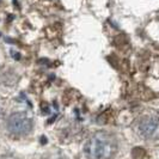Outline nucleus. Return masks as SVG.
Masks as SVG:
<instances>
[{
	"label": "nucleus",
	"mask_w": 159,
	"mask_h": 159,
	"mask_svg": "<svg viewBox=\"0 0 159 159\" xmlns=\"http://www.w3.org/2000/svg\"><path fill=\"white\" fill-rule=\"evenodd\" d=\"M117 151L116 139L107 132H97L85 143L84 152L89 159H111Z\"/></svg>",
	"instance_id": "1"
},
{
	"label": "nucleus",
	"mask_w": 159,
	"mask_h": 159,
	"mask_svg": "<svg viewBox=\"0 0 159 159\" xmlns=\"http://www.w3.org/2000/svg\"><path fill=\"white\" fill-rule=\"evenodd\" d=\"M7 129L16 135H25L32 128V121L23 112H13L7 120Z\"/></svg>",
	"instance_id": "2"
},
{
	"label": "nucleus",
	"mask_w": 159,
	"mask_h": 159,
	"mask_svg": "<svg viewBox=\"0 0 159 159\" xmlns=\"http://www.w3.org/2000/svg\"><path fill=\"white\" fill-rule=\"evenodd\" d=\"M159 129L158 121L153 117H143L138 125V132L145 139H150L157 134Z\"/></svg>",
	"instance_id": "3"
},
{
	"label": "nucleus",
	"mask_w": 159,
	"mask_h": 159,
	"mask_svg": "<svg viewBox=\"0 0 159 159\" xmlns=\"http://www.w3.org/2000/svg\"><path fill=\"white\" fill-rule=\"evenodd\" d=\"M1 117H2V111H1V108H0V120H1Z\"/></svg>",
	"instance_id": "4"
}]
</instances>
